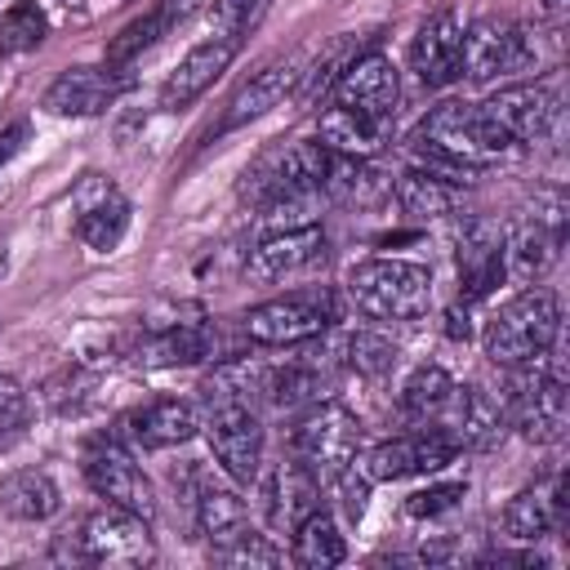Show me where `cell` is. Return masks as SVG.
Segmentation results:
<instances>
[{
  "label": "cell",
  "mask_w": 570,
  "mask_h": 570,
  "mask_svg": "<svg viewBox=\"0 0 570 570\" xmlns=\"http://www.w3.org/2000/svg\"><path fill=\"white\" fill-rule=\"evenodd\" d=\"M298 62L294 58H276V62H267V67H258L236 94H232V102H227V116H223V129H236V125H249V120H258V116H267L272 107H281L289 94H294V85H298Z\"/></svg>",
  "instance_id": "603a6c76"
},
{
  "label": "cell",
  "mask_w": 570,
  "mask_h": 570,
  "mask_svg": "<svg viewBox=\"0 0 570 570\" xmlns=\"http://www.w3.org/2000/svg\"><path fill=\"white\" fill-rule=\"evenodd\" d=\"M236 49H240V40H227V36H209V40L191 45V49L178 58V67L165 76V85H160V111H183V107H191V102L232 67Z\"/></svg>",
  "instance_id": "2e32d148"
},
{
  "label": "cell",
  "mask_w": 570,
  "mask_h": 570,
  "mask_svg": "<svg viewBox=\"0 0 570 570\" xmlns=\"http://www.w3.org/2000/svg\"><path fill=\"white\" fill-rule=\"evenodd\" d=\"M0 276H4V249H0Z\"/></svg>",
  "instance_id": "b9f144b4"
},
{
  "label": "cell",
  "mask_w": 570,
  "mask_h": 570,
  "mask_svg": "<svg viewBox=\"0 0 570 570\" xmlns=\"http://www.w3.org/2000/svg\"><path fill=\"white\" fill-rule=\"evenodd\" d=\"M289 450L321 485H330L338 472H347L361 459V423L338 401H316L298 414L289 432Z\"/></svg>",
  "instance_id": "5b68a950"
},
{
  "label": "cell",
  "mask_w": 570,
  "mask_h": 570,
  "mask_svg": "<svg viewBox=\"0 0 570 570\" xmlns=\"http://www.w3.org/2000/svg\"><path fill=\"white\" fill-rule=\"evenodd\" d=\"M209 557L218 561V566H232V570H263V566H281L285 561V552L267 539V534H258V530H240V534H232V539H223V543H209Z\"/></svg>",
  "instance_id": "d590c367"
},
{
  "label": "cell",
  "mask_w": 570,
  "mask_h": 570,
  "mask_svg": "<svg viewBox=\"0 0 570 570\" xmlns=\"http://www.w3.org/2000/svg\"><path fill=\"white\" fill-rule=\"evenodd\" d=\"M454 454H459V445H454V436L445 428H419V432H405V436L370 445L356 463H361V472L370 481H401V476H423V472L432 476Z\"/></svg>",
  "instance_id": "9c48e42d"
},
{
  "label": "cell",
  "mask_w": 570,
  "mask_h": 570,
  "mask_svg": "<svg viewBox=\"0 0 570 570\" xmlns=\"http://www.w3.org/2000/svg\"><path fill=\"white\" fill-rule=\"evenodd\" d=\"M534 67V36L508 18H476L463 27V76L472 85H490Z\"/></svg>",
  "instance_id": "ba28073f"
},
{
  "label": "cell",
  "mask_w": 570,
  "mask_h": 570,
  "mask_svg": "<svg viewBox=\"0 0 570 570\" xmlns=\"http://www.w3.org/2000/svg\"><path fill=\"white\" fill-rule=\"evenodd\" d=\"M468 494V481H432V485H423V490H414L410 499H405V512L410 517H441V512H450L459 499Z\"/></svg>",
  "instance_id": "74e56055"
},
{
  "label": "cell",
  "mask_w": 570,
  "mask_h": 570,
  "mask_svg": "<svg viewBox=\"0 0 570 570\" xmlns=\"http://www.w3.org/2000/svg\"><path fill=\"white\" fill-rule=\"evenodd\" d=\"M125 85L129 80L116 76V67H67L49 80L40 107L49 116H98L125 94Z\"/></svg>",
  "instance_id": "e0dca14e"
},
{
  "label": "cell",
  "mask_w": 570,
  "mask_h": 570,
  "mask_svg": "<svg viewBox=\"0 0 570 570\" xmlns=\"http://www.w3.org/2000/svg\"><path fill=\"white\" fill-rule=\"evenodd\" d=\"M414 147L450 174H472L503 160L517 142L481 111V102H441L419 120Z\"/></svg>",
  "instance_id": "6da1fadb"
},
{
  "label": "cell",
  "mask_w": 570,
  "mask_h": 570,
  "mask_svg": "<svg viewBox=\"0 0 570 570\" xmlns=\"http://www.w3.org/2000/svg\"><path fill=\"white\" fill-rule=\"evenodd\" d=\"M289 534H294L289 557H294L303 570H330V566H338V561L347 557L343 530H338V521L325 512V503H321V508H312V512H307Z\"/></svg>",
  "instance_id": "1f68e13d"
},
{
  "label": "cell",
  "mask_w": 570,
  "mask_h": 570,
  "mask_svg": "<svg viewBox=\"0 0 570 570\" xmlns=\"http://www.w3.org/2000/svg\"><path fill=\"white\" fill-rule=\"evenodd\" d=\"M481 111L512 138V142H539L557 120H561V98L548 80H521L494 89Z\"/></svg>",
  "instance_id": "8fae6325"
},
{
  "label": "cell",
  "mask_w": 570,
  "mask_h": 570,
  "mask_svg": "<svg viewBox=\"0 0 570 570\" xmlns=\"http://www.w3.org/2000/svg\"><path fill=\"white\" fill-rule=\"evenodd\" d=\"M22 134H27L22 125H9V129L0 134V169H4V160H9L13 151H18V142H22Z\"/></svg>",
  "instance_id": "60d3db41"
},
{
  "label": "cell",
  "mask_w": 570,
  "mask_h": 570,
  "mask_svg": "<svg viewBox=\"0 0 570 570\" xmlns=\"http://www.w3.org/2000/svg\"><path fill=\"white\" fill-rule=\"evenodd\" d=\"M316 142L330 156H347V160H370L374 151H383L387 142V120L383 116H365L352 107H325L321 125H316Z\"/></svg>",
  "instance_id": "cb8c5ba5"
},
{
  "label": "cell",
  "mask_w": 570,
  "mask_h": 570,
  "mask_svg": "<svg viewBox=\"0 0 570 570\" xmlns=\"http://www.w3.org/2000/svg\"><path fill=\"white\" fill-rule=\"evenodd\" d=\"M218 356V330L214 321H169L160 330H151L138 347L142 365H200Z\"/></svg>",
  "instance_id": "7402d4cb"
},
{
  "label": "cell",
  "mask_w": 570,
  "mask_h": 570,
  "mask_svg": "<svg viewBox=\"0 0 570 570\" xmlns=\"http://www.w3.org/2000/svg\"><path fill=\"white\" fill-rule=\"evenodd\" d=\"M543 4H557V0H543Z\"/></svg>",
  "instance_id": "7bdbcfd3"
},
{
  "label": "cell",
  "mask_w": 570,
  "mask_h": 570,
  "mask_svg": "<svg viewBox=\"0 0 570 570\" xmlns=\"http://www.w3.org/2000/svg\"><path fill=\"white\" fill-rule=\"evenodd\" d=\"M401 98V76L392 67V58H383L379 49H365L338 80H334V102L365 111V116H383L392 120V107Z\"/></svg>",
  "instance_id": "d6986e66"
},
{
  "label": "cell",
  "mask_w": 570,
  "mask_h": 570,
  "mask_svg": "<svg viewBox=\"0 0 570 570\" xmlns=\"http://www.w3.org/2000/svg\"><path fill=\"white\" fill-rule=\"evenodd\" d=\"M31 419V401L13 374H0V441H13Z\"/></svg>",
  "instance_id": "f35d334b"
},
{
  "label": "cell",
  "mask_w": 570,
  "mask_h": 570,
  "mask_svg": "<svg viewBox=\"0 0 570 570\" xmlns=\"http://www.w3.org/2000/svg\"><path fill=\"white\" fill-rule=\"evenodd\" d=\"M49 36V18L36 0H13L4 13H0V49L9 53H27L36 49L40 40Z\"/></svg>",
  "instance_id": "8d00e7d4"
},
{
  "label": "cell",
  "mask_w": 570,
  "mask_h": 570,
  "mask_svg": "<svg viewBox=\"0 0 570 570\" xmlns=\"http://www.w3.org/2000/svg\"><path fill=\"white\" fill-rule=\"evenodd\" d=\"M325 258V227L312 223V227H289V232H267L249 258H245V281L254 285H272V281H285L294 272H307Z\"/></svg>",
  "instance_id": "4fadbf2b"
},
{
  "label": "cell",
  "mask_w": 570,
  "mask_h": 570,
  "mask_svg": "<svg viewBox=\"0 0 570 570\" xmlns=\"http://www.w3.org/2000/svg\"><path fill=\"white\" fill-rule=\"evenodd\" d=\"M80 468H85V481L89 490L102 499V503H116L125 512H138V517H156V485L147 481V472L138 468L134 450L120 441V436H98L85 445L80 454Z\"/></svg>",
  "instance_id": "52a82bcc"
},
{
  "label": "cell",
  "mask_w": 570,
  "mask_h": 570,
  "mask_svg": "<svg viewBox=\"0 0 570 570\" xmlns=\"http://www.w3.org/2000/svg\"><path fill=\"white\" fill-rule=\"evenodd\" d=\"M62 552L80 566H102V570H138L156 561L151 543V521L138 512H125L116 503H102L80 517V525L62 539Z\"/></svg>",
  "instance_id": "277c9868"
},
{
  "label": "cell",
  "mask_w": 570,
  "mask_h": 570,
  "mask_svg": "<svg viewBox=\"0 0 570 570\" xmlns=\"http://www.w3.org/2000/svg\"><path fill=\"white\" fill-rule=\"evenodd\" d=\"M258 0H214L209 4V27L214 36H227V40H240V27L249 22Z\"/></svg>",
  "instance_id": "ab89813d"
},
{
  "label": "cell",
  "mask_w": 570,
  "mask_h": 570,
  "mask_svg": "<svg viewBox=\"0 0 570 570\" xmlns=\"http://www.w3.org/2000/svg\"><path fill=\"white\" fill-rule=\"evenodd\" d=\"M174 9H178V0H160L156 9H147L142 18H134L129 27H120V36L107 45V67H120V62L138 58L142 49H151L165 36V27L174 22Z\"/></svg>",
  "instance_id": "e575fe53"
},
{
  "label": "cell",
  "mask_w": 570,
  "mask_h": 570,
  "mask_svg": "<svg viewBox=\"0 0 570 570\" xmlns=\"http://www.w3.org/2000/svg\"><path fill=\"white\" fill-rule=\"evenodd\" d=\"M392 196L401 205V214L428 223V218H445L454 205H459V187L441 174V169H405L396 183H392Z\"/></svg>",
  "instance_id": "4dcf8cb0"
},
{
  "label": "cell",
  "mask_w": 570,
  "mask_h": 570,
  "mask_svg": "<svg viewBox=\"0 0 570 570\" xmlns=\"http://www.w3.org/2000/svg\"><path fill=\"white\" fill-rule=\"evenodd\" d=\"M459 281L468 303L485 298L503 281V227L485 218H468L459 227Z\"/></svg>",
  "instance_id": "44dd1931"
},
{
  "label": "cell",
  "mask_w": 570,
  "mask_h": 570,
  "mask_svg": "<svg viewBox=\"0 0 570 570\" xmlns=\"http://www.w3.org/2000/svg\"><path fill=\"white\" fill-rule=\"evenodd\" d=\"M334 356H343L347 370H356L361 379H383L396 365V343H387L379 330H347L334 343Z\"/></svg>",
  "instance_id": "836d02e7"
},
{
  "label": "cell",
  "mask_w": 570,
  "mask_h": 570,
  "mask_svg": "<svg viewBox=\"0 0 570 570\" xmlns=\"http://www.w3.org/2000/svg\"><path fill=\"white\" fill-rule=\"evenodd\" d=\"M499 525L517 543H539L552 530H561L566 525V476L557 472L552 481L512 494L508 508H503V517H499Z\"/></svg>",
  "instance_id": "ffe728a7"
},
{
  "label": "cell",
  "mask_w": 570,
  "mask_h": 570,
  "mask_svg": "<svg viewBox=\"0 0 570 570\" xmlns=\"http://www.w3.org/2000/svg\"><path fill=\"white\" fill-rule=\"evenodd\" d=\"M347 294L370 321H419L432 307V272L414 258H361L347 272Z\"/></svg>",
  "instance_id": "3957f363"
},
{
  "label": "cell",
  "mask_w": 570,
  "mask_h": 570,
  "mask_svg": "<svg viewBox=\"0 0 570 570\" xmlns=\"http://www.w3.org/2000/svg\"><path fill=\"white\" fill-rule=\"evenodd\" d=\"M62 508V494L49 472L40 468H18L0 481V512L13 521H49Z\"/></svg>",
  "instance_id": "f1b7e54d"
},
{
  "label": "cell",
  "mask_w": 570,
  "mask_h": 570,
  "mask_svg": "<svg viewBox=\"0 0 570 570\" xmlns=\"http://www.w3.org/2000/svg\"><path fill=\"white\" fill-rule=\"evenodd\" d=\"M557 338H561V303L548 285H525L521 294L499 303V312L481 330V347L499 370L539 361Z\"/></svg>",
  "instance_id": "7a4b0ae2"
},
{
  "label": "cell",
  "mask_w": 570,
  "mask_h": 570,
  "mask_svg": "<svg viewBox=\"0 0 570 570\" xmlns=\"http://www.w3.org/2000/svg\"><path fill=\"white\" fill-rule=\"evenodd\" d=\"M200 432V414L191 401L183 396H156L138 410H129L120 419V441L138 445V450H169V445H183Z\"/></svg>",
  "instance_id": "ac0fdd59"
},
{
  "label": "cell",
  "mask_w": 570,
  "mask_h": 570,
  "mask_svg": "<svg viewBox=\"0 0 570 570\" xmlns=\"http://www.w3.org/2000/svg\"><path fill=\"white\" fill-rule=\"evenodd\" d=\"M263 499H267L272 525L294 530L312 508H321V481H316L298 459H289V463H281V468L272 472V481L263 485Z\"/></svg>",
  "instance_id": "4316f807"
},
{
  "label": "cell",
  "mask_w": 570,
  "mask_h": 570,
  "mask_svg": "<svg viewBox=\"0 0 570 570\" xmlns=\"http://www.w3.org/2000/svg\"><path fill=\"white\" fill-rule=\"evenodd\" d=\"M365 49H374V36H334L330 49H325L307 71H298V85H294L298 102H316L325 89H334V80H338Z\"/></svg>",
  "instance_id": "d6a6232c"
},
{
  "label": "cell",
  "mask_w": 570,
  "mask_h": 570,
  "mask_svg": "<svg viewBox=\"0 0 570 570\" xmlns=\"http://www.w3.org/2000/svg\"><path fill=\"white\" fill-rule=\"evenodd\" d=\"M325 178H330V151H325L316 138L289 142V147L276 156V165H272L267 200H272V196H285V191H325Z\"/></svg>",
  "instance_id": "f546056e"
},
{
  "label": "cell",
  "mask_w": 570,
  "mask_h": 570,
  "mask_svg": "<svg viewBox=\"0 0 570 570\" xmlns=\"http://www.w3.org/2000/svg\"><path fill=\"white\" fill-rule=\"evenodd\" d=\"M508 428V410L503 396L485 392V387H459L454 410L445 419V432L454 436L459 450H490Z\"/></svg>",
  "instance_id": "d4e9b609"
},
{
  "label": "cell",
  "mask_w": 570,
  "mask_h": 570,
  "mask_svg": "<svg viewBox=\"0 0 570 570\" xmlns=\"http://www.w3.org/2000/svg\"><path fill=\"white\" fill-rule=\"evenodd\" d=\"M205 441H209L214 463L232 481H254L258 476L267 432H263V419H258L254 405H214L209 419H205Z\"/></svg>",
  "instance_id": "30bf717a"
},
{
  "label": "cell",
  "mask_w": 570,
  "mask_h": 570,
  "mask_svg": "<svg viewBox=\"0 0 570 570\" xmlns=\"http://www.w3.org/2000/svg\"><path fill=\"white\" fill-rule=\"evenodd\" d=\"M459 383L450 379V370L441 365H419L405 383H401V414L414 419L419 428H445L450 410H454Z\"/></svg>",
  "instance_id": "484cf974"
},
{
  "label": "cell",
  "mask_w": 570,
  "mask_h": 570,
  "mask_svg": "<svg viewBox=\"0 0 570 570\" xmlns=\"http://www.w3.org/2000/svg\"><path fill=\"white\" fill-rule=\"evenodd\" d=\"M330 325H334V294L321 285L267 298L240 316L245 338L258 347H298V343L321 338Z\"/></svg>",
  "instance_id": "8992f818"
},
{
  "label": "cell",
  "mask_w": 570,
  "mask_h": 570,
  "mask_svg": "<svg viewBox=\"0 0 570 570\" xmlns=\"http://www.w3.org/2000/svg\"><path fill=\"white\" fill-rule=\"evenodd\" d=\"M191 521L196 530L209 539V543H223L232 534H240L249 525V508L245 499L232 490V485H218L209 476H196V490H191Z\"/></svg>",
  "instance_id": "83f0119b"
},
{
  "label": "cell",
  "mask_w": 570,
  "mask_h": 570,
  "mask_svg": "<svg viewBox=\"0 0 570 570\" xmlns=\"http://www.w3.org/2000/svg\"><path fill=\"white\" fill-rule=\"evenodd\" d=\"M71 209H76V236L89 249H116L125 227H129V200L116 191L111 178L102 174H85L71 191Z\"/></svg>",
  "instance_id": "5bb4252c"
},
{
  "label": "cell",
  "mask_w": 570,
  "mask_h": 570,
  "mask_svg": "<svg viewBox=\"0 0 570 570\" xmlns=\"http://www.w3.org/2000/svg\"><path fill=\"white\" fill-rule=\"evenodd\" d=\"M410 67L428 89H445L463 76V18L454 9H441L419 27L410 45Z\"/></svg>",
  "instance_id": "9a60e30c"
},
{
  "label": "cell",
  "mask_w": 570,
  "mask_h": 570,
  "mask_svg": "<svg viewBox=\"0 0 570 570\" xmlns=\"http://www.w3.org/2000/svg\"><path fill=\"white\" fill-rule=\"evenodd\" d=\"M561 214H566V205L557 200L548 214L534 209L530 218H521L503 232V276H512L517 285H534L552 267V258L561 249Z\"/></svg>",
  "instance_id": "7c38bea8"
}]
</instances>
